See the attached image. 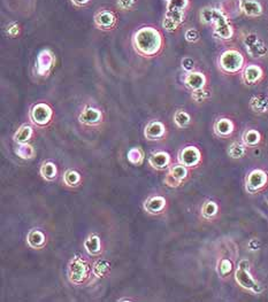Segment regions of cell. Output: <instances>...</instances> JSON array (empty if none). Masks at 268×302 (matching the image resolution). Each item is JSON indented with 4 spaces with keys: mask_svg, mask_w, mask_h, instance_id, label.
<instances>
[{
    "mask_svg": "<svg viewBox=\"0 0 268 302\" xmlns=\"http://www.w3.org/2000/svg\"><path fill=\"white\" fill-rule=\"evenodd\" d=\"M185 41L189 43H197L199 41V32L196 29H189L185 31Z\"/></svg>",
    "mask_w": 268,
    "mask_h": 302,
    "instance_id": "38",
    "label": "cell"
},
{
    "mask_svg": "<svg viewBox=\"0 0 268 302\" xmlns=\"http://www.w3.org/2000/svg\"><path fill=\"white\" fill-rule=\"evenodd\" d=\"M15 154L22 160H31L36 156V151L34 147L28 143L17 144L15 147Z\"/></svg>",
    "mask_w": 268,
    "mask_h": 302,
    "instance_id": "30",
    "label": "cell"
},
{
    "mask_svg": "<svg viewBox=\"0 0 268 302\" xmlns=\"http://www.w3.org/2000/svg\"><path fill=\"white\" fill-rule=\"evenodd\" d=\"M34 135V129L29 124H23L17 129L15 135H14V142L16 144L28 143Z\"/></svg>",
    "mask_w": 268,
    "mask_h": 302,
    "instance_id": "28",
    "label": "cell"
},
{
    "mask_svg": "<svg viewBox=\"0 0 268 302\" xmlns=\"http://www.w3.org/2000/svg\"><path fill=\"white\" fill-rule=\"evenodd\" d=\"M165 19L171 21V22L176 24V26H180V24L183 22L184 19L183 10H167Z\"/></svg>",
    "mask_w": 268,
    "mask_h": 302,
    "instance_id": "35",
    "label": "cell"
},
{
    "mask_svg": "<svg viewBox=\"0 0 268 302\" xmlns=\"http://www.w3.org/2000/svg\"><path fill=\"white\" fill-rule=\"evenodd\" d=\"M89 1H90V0H71L73 5L77 6V7H83V6L87 5Z\"/></svg>",
    "mask_w": 268,
    "mask_h": 302,
    "instance_id": "42",
    "label": "cell"
},
{
    "mask_svg": "<svg viewBox=\"0 0 268 302\" xmlns=\"http://www.w3.org/2000/svg\"><path fill=\"white\" fill-rule=\"evenodd\" d=\"M268 184V175L263 169H253L245 178V190L250 194H257L266 188Z\"/></svg>",
    "mask_w": 268,
    "mask_h": 302,
    "instance_id": "5",
    "label": "cell"
},
{
    "mask_svg": "<svg viewBox=\"0 0 268 302\" xmlns=\"http://www.w3.org/2000/svg\"><path fill=\"white\" fill-rule=\"evenodd\" d=\"M41 176L46 182H53L58 177V167L52 161H45L41 167Z\"/></svg>",
    "mask_w": 268,
    "mask_h": 302,
    "instance_id": "24",
    "label": "cell"
},
{
    "mask_svg": "<svg viewBox=\"0 0 268 302\" xmlns=\"http://www.w3.org/2000/svg\"><path fill=\"white\" fill-rule=\"evenodd\" d=\"M116 23L117 19L115 14L110 10H101L95 15V24L101 30H112L115 28Z\"/></svg>",
    "mask_w": 268,
    "mask_h": 302,
    "instance_id": "14",
    "label": "cell"
},
{
    "mask_svg": "<svg viewBox=\"0 0 268 302\" xmlns=\"http://www.w3.org/2000/svg\"><path fill=\"white\" fill-rule=\"evenodd\" d=\"M167 206V200L162 196H152L146 199L144 209L151 215L161 214Z\"/></svg>",
    "mask_w": 268,
    "mask_h": 302,
    "instance_id": "17",
    "label": "cell"
},
{
    "mask_svg": "<svg viewBox=\"0 0 268 302\" xmlns=\"http://www.w3.org/2000/svg\"><path fill=\"white\" fill-rule=\"evenodd\" d=\"M136 0H117V5L121 9H130L135 5Z\"/></svg>",
    "mask_w": 268,
    "mask_h": 302,
    "instance_id": "40",
    "label": "cell"
},
{
    "mask_svg": "<svg viewBox=\"0 0 268 302\" xmlns=\"http://www.w3.org/2000/svg\"><path fill=\"white\" fill-rule=\"evenodd\" d=\"M84 250L87 251V253L91 256H97L99 253L102 252V242L99 236L96 233H91L87 239L84 240Z\"/></svg>",
    "mask_w": 268,
    "mask_h": 302,
    "instance_id": "21",
    "label": "cell"
},
{
    "mask_svg": "<svg viewBox=\"0 0 268 302\" xmlns=\"http://www.w3.org/2000/svg\"><path fill=\"white\" fill-rule=\"evenodd\" d=\"M177 160L178 163L185 165V167H188L189 169L196 168L202 163V152L201 150L196 146H185L178 152Z\"/></svg>",
    "mask_w": 268,
    "mask_h": 302,
    "instance_id": "8",
    "label": "cell"
},
{
    "mask_svg": "<svg viewBox=\"0 0 268 302\" xmlns=\"http://www.w3.org/2000/svg\"><path fill=\"white\" fill-rule=\"evenodd\" d=\"M235 280L242 289L253 294H260L264 292V287L258 283V280L253 278L251 272H250V262L246 258H243L238 262L235 271Z\"/></svg>",
    "mask_w": 268,
    "mask_h": 302,
    "instance_id": "2",
    "label": "cell"
},
{
    "mask_svg": "<svg viewBox=\"0 0 268 302\" xmlns=\"http://www.w3.org/2000/svg\"><path fill=\"white\" fill-rule=\"evenodd\" d=\"M243 44L245 46L248 54L251 57H255V59L264 57L268 52V49L265 43L256 34L246 35L244 39H243Z\"/></svg>",
    "mask_w": 268,
    "mask_h": 302,
    "instance_id": "9",
    "label": "cell"
},
{
    "mask_svg": "<svg viewBox=\"0 0 268 302\" xmlns=\"http://www.w3.org/2000/svg\"><path fill=\"white\" fill-rule=\"evenodd\" d=\"M55 63V56L51 50L45 49L39 52L36 60V73L39 76H48Z\"/></svg>",
    "mask_w": 268,
    "mask_h": 302,
    "instance_id": "10",
    "label": "cell"
},
{
    "mask_svg": "<svg viewBox=\"0 0 268 302\" xmlns=\"http://www.w3.org/2000/svg\"><path fill=\"white\" fill-rule=\"evenodd\" d=\"M189 177V168L185 165L178 163L169 167V170L165 176L163 183L168 188H178L187 181Z\"/></svg>",
    "mask_w": 268,
    "mask_h": 302,
    "instance_id": "7",
    "label": "cell"
},
{
    "mask_svg": "<svg viewBox=\"0 0 268 302\" xmlns=\"http://www.w3.org/2000/svg\"><path fill=\"white\" fill-rule=\"evenodd\" d=\"M244 55L237 50H227L221 53L217 60V66L224 74H237L243 70L245 66Z\"/></svg>",
    "mask_w": 268,
    "mask_h": 302,
    "instance_id": "3",
    "label": "cell"
},
{
    "mask_svg": "<svg viewBox=\"0 0 268 302\" xmlns=\"http://www.w3.org/2000/svg\"><path fill=\"white\" fill-rule=\"evenodd\" d=\"M27 244L28 246L34 248V250H42L46 245V236L44 232L39 230H30L27 235Z\"/></svg>",
    "mask_w": 268,
    "mask_h": 302,
    "instance_id": "19",
    "label": "cell"
},
{
    "mask_svg": "<svg viewBox=\"0 0 268 302\" xmlns=\"http://www.w3.org/2000/svg\"><path fill=\"white\" fill-rule=\"evenodd\" d=\"M90 265L83 256H75L68 264V277L74 285H82L90 277Z\"/></svg>",
    "mask_w": 268,
    "mask_h": 302,
    "instance_id": "4",
    "label": "cell"
},
{
    "mask_svg": "<svg viewBox=\"0 0 268 302\" xmlns=\"http://www.w3.org/2000/svg\"><path fill=\"white\" fill-rule=\"evenodd\" d=\"M167 10H184L187 8L189 0H165Z\"/></svg>",
    "mask_w": 268,
    "mask_h": 302,
    "instance_id": "36",
    "label": "cell"
},
{
    "mask_svg": "<svg viewBox=\"0 0 268 302\" xmlns=\"http://www.w3.org/2000/svg\"><path fill=\"white\" fill-rule=\"evenodd\" d=\"M241 12L249 17H258L263 14V6L257 0H244L241 2Z\"/></svg>",
    "mask_w": 268,
    "mask_h": 302,
    "instance_id": "20",
    "label": "cell"
},
{
    "mask_svg": "<svg viewBox=\"0 0 268 302\" xmlns=\"http://www.w3.org/2000/svg\"><path fill=\"white\" fill-rule=\"evenodd\" d=\"M110 265L109 262L104 258H99L94 263L91 268V274L94 275L96 278H105L107 275L109 274Z\"/></svg>",
    "mask_w": 268,
    "mask_h": 302,
    "instance_id": "27",
    "label": "cell"
},
{
    "mask_svg": "<svg viewBox=\"0 0 268 302\" xmlns=\"http://www.w3.org/2000/svg\"><path fill=\"white\" fill-rule=\"evenodd\" d=\"M264 70L258 64L251 63L243 68L242 81L245 85H256L263 80Z\"/></svg>",
    "mask_w": 268,
    "mask_h": 302,
    "instance_id": "12",
    "label": "cell"
},
{
    "mask_svg": "<svg viewBox=\"0 0 268 302\" xmlns=\"http://www.w3.org/2000/svg\"><path fill=\"white\" fill-rule=\"evenodd\" d=\"M167 134L166 125L160 121H150L144 129L145 138L150 142H158L165 138Z\"/></svg>",
    "mask_w": 268,
    "mask_h": 302,
    "instance_id": "13",
    "label": "cell"
},
{
    "mask_svg": "<svg viewBox=\"0 0 268 302\" xmlns=\"http://www.w3.org/2000/svg\"><path fill=\"white\" fill-rule=\"evenodd\" d=\"M242 143L246 147H256L262 143V134L256 129H248L243 132Z\"/></svg>",
    "mask_w": 268,
    "mask_h": 302,
    "instance_id": "23",
    "label": "cell"
},
{
    "mask_svg": "<svg viewBox=\"0 0 268 302\" xmlns=\"http://www.w3.org/2000/svg\"><path fill=\"white\" fill-rule=\"evenodd\" d=\"M227 153L231 159L235 160L243 159V157L246 155V146L243 143L234 142L230 144L229 147H228Z\"/></svg>",
    "mask_w": 268,
    "mask_h": 302,
    "instance_id": "31",
    "label": "cell"
},
{
    "mask_svg": "<svg viewBox=\"0 0 268 302\" xmlns=\"http://www.w3.org/2000/svg\"><path fill=\"white\" fill-rule=\"evenodd\" d=\"M191 98L195 100L196 102H204L206 101L207 99L211 98V92L210 90L207 89H201V90H196V91H192Z\"/></svg>",
    "mask_w": 268,
    "mask_h": 302,
    "instance_id": "37",
    "label": "cell"
},
{
    "mask_svg": "<svg viewBox=\"0 0 268 302\" xmlns=\"http://www.w3.org/2000/svg\"><path fill=\"white\" fill-rule=\"evenodd\" d=\"M127 159L131 164L134 165H141L144 162L145 159V153L141 147H133L128 151L127 153Z\"/></svg>",
    "mask_w": 268,
    "mask_h": 302,
    "instance_id": "32",
    "label": "cell"
},
{
    "mask_svg": "<svg viewBox=\"0 0 268 302\" xmlns=\"http://www.w3.org/2000/svg\"><path fill=\"white\" fill-rule=\"evenodd\" d=\"M213 34L221 41H229L234 36V28L231 27L229 21H224V22L214 26Z\"/></svg>",
    "mask_w": 268,
    "mask_h": 302,
    "instance_id": "22",
    "label": "cell"
},
{
    "mask_svg": "<svg viewBox=\"0 0 268 302\" xmlns=\"http://www.w3.org/2000/svg\"><path fill=\"white\" fill-rule=\"evenodd\" d=\"M174 122L178 128H187L191 123V116L185 110H177L174 114Z\"/></svg>",
    "mask_w": 268,
    "mask_h": 302,
    "instance_id": "34",
    "label": "cell"
},
{
    "mask_svg": "<svg viewBox=\"0 0 268 302\" xmlns=\"http://www.w3.org/2000/svg\"><path fill=\"white\" fill-rule=\"evenodd\" d=\"M233 269L234 264L229 258H220L219 262H217V274L221 278H226V277L229 276L233 272Z\"/></svg>",
    "mask_w": 268,
    "mask_h": 302,
    "instance_id": "33",
    "label": "cell"
},
{
    "mask_svg": "<svg viewBox=\"0 0 268 302\" xmlns=\"http://www.w3.org/2000/svg\"><path fill=\"white\" fill-rule=\"evenodd\" d=\"M63 183L69 188H77L82 182V176L75 169H67L62 176Z\"/></svg>",
    "mask_w": 268,
    "mask_h": 302,
    "instance_id": "29",
    "label": "cell"
},
{
    "mask_svg": "<svg viewBox=\"0 0 268 302\" xmlns=\"http://www.w3.org/2000/svg\"><path fill=\"white\" fill-rule=\"evenodd\" d=\"M170 162L171 157L169 153L165 152V151H158V152L151 154V156L149 157V164L158 171H162L169 168Z\"/></svg>",
    "mask_w": 268,
    "mask_h": 302,
    "instance_id": "16",
    "label": "cell"
},
{
    "mask_svg": "<svg viewBox=\"0 0 268 302\" xmlns=\"http://www.w3.org/2000/svg\"><path fill=\"white\" fill-rule=\"evenodd\" d=\"M29 117L37 127H46L53 118V109L46 102H38L31 107Z\"/></svg>",
    "mask_w": 268,
    "mask_h": 302,
    "instance_id": "6",
    "label": "cell"
},
{
    "mask_svg": "<svg viewBox=\"0 0 268 302\" xmlns=\"http://www.w3.org/2000/svg\"><path fill=\"white\" fill-rule=\"evenodd\" d=\"M7 32H8L9 36L14 37V36H16L17 34H19V26H17L16 23H12L8 27V29H7Z\"/></svg>",
    "mask_w": 268,
    "mask_h": 302,
    "instance_id": "41",
    "label": "cell"
},
{
    "mask_svg": "<svg viewBox=\"0 0 268 302\" xmlns=\"http://www.w3.org/2000/svg\"><path fill=\"white\" fill-rule=\"evenodd\" d=\"M133 46L137 54L144 57L158 55L163 46V38L158 29L143 27L133 36Z\"/></svg>",
    "mask_w": 268,
    "mask_h": 302,
    "instance_id": "1",
    "label": "cell"
},
{
    "mask_svg": "<svg viewBox=\"0 0 268 302\" xmlns=\"http://www.w3.org/2000/svg\"><path fill=\"white\" fill-rule=\"evenodd\" d=\"M181 64H182V68H183V69L187 71V73L194 71V69H195V61L189 56L183 57V59H182V61H181Z\"/></svg>",
    "mask_w": 268,
    "mask_h": 302,
    "instance_id": "39",
    "label": "cell"
},
{
    "mask_svg": "<svg viewBox=\"0 0 268 302\" xmlns=\"http://www.w3.org/2000/svg\"><path fill=\"white\" fill-rule=\"evenodd\" d=\"M78 121L81 124L87 125V127H96L103 122V113L97 107L87 105L78 115Z\"/></svg>",
    "mask_w": 268,
    "mask_h": 302,
    "instance_id": "11",
    "label": "cell"
},
{
    "mask_svg": "<svg viewBox=\"0 0 268 302\" xmlns=\"http://www.w3.org/2000/svg\"><path fill=\"white\" fill-rule=\"evenodd\" d=\"M206 83L207 78L201 71H190L184 77V85L191 91L204 89L206 86Z\"/></svg>",
    "mask_w": 268,
    "mask_h": 302,
    "instance_id": "18",
    "label": "cell"
},
{
    "mask_svg": "<svg viewBox=\"0 0 268 302\" xmlns=\"http://www.w3.org/2000/svg\"><path fill=\"white\" fill-rule=\"evenodd\" d=\"M213 131L219 138H229L235 131V124L230 118L221 117L214 122Z\"/></svg>",
    "mask_w": 268,
    "mask_h": 302,
    "instance_id": "15",
    "label": "cell"
},
{
    "mask_svg": "<svg viewBox=\"0 0 268 302\" xmlns=\"http://www.w3.org/2000/svg\"><path fill=\"white\" fill-rule=\"evenodd\" d=\"M201 214L204 220L206 221L213 220V218H215L216 215L219 214V204L213 200L205 201L202 206Z\"/></svg>",
    "mask_w": 268,
    "mask_h": 302,
    "instance_id": "25",
    "label": "cell"
},
{
    "mask_svg": "<svg viewBox=\"0 0 268 302\" xmlns=\"http://www.w3.org/2000/svg\"><path fill=\"white\" fill-rule=\"evenodd\" d=\"M250 107L255 113L264 114L268 111V97L264 95L253 96L250 100Z\"/></svg>",
    "mask_w": 268,
    "mask_h": 302,
    "instance_id": "26",
    "label": "cell"
}]
</instances>
